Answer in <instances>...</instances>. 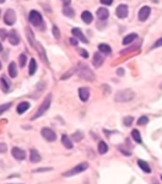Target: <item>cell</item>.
<instances>
[{
  "mask_svg": "<svg viewBox=\"0 0 162 184\" xmlns=\"http://www.w3.org/2000/svg\"><path fill=\"white\" fill-rule=\"evenodd\" d=\"M27 35H28V39H29V42H30V43L32 46H34V45H35V43H36V42H35L34 35H33V33H32L31 29H30V28H27Z\"/></svg>",
  "mask_w": 162,
  "mask_h": 184,
  "instance_id": "cell-30",
  "label": "cell"
},
{
  "mask_svg": "<svg viewBox=\"0 0 162 184\" xmlns=\"http://www.w3.org/2000/svg\"><path fill=\"white\" fill-rule=\"evenodd\" d=\"M63 13H64L66 16H68V17H73V16L75 15V12H74V10H73L72 8L68 7V6L64 8V10H63Z\"/></svg>",
  "mask_w": 162,
  "mask_h": 184,
  "instance_id": "cell-29",
  "label": "cell"
},
{
  "mask_svg": "<svg viewBox=\"0 0 162 184\" xmlns=\"http://www.w3.org/2000/svg\"><path fill=\"white\" fill-rule=\"evenodd\" d=\"M11 106H12V103H8V104H5V105H2L1 107H0V113L2 114L5 110H9Z\"/></svg>",
  "mask_w": 162,
  "mask_h": 184,
  "instance_id": "cell-36",
  "label": "cell"
},
{
  "mask_svg": "<svg viewBox=\"0 0 162 184\" xmlns=\"http://www.w3.org/2000/svg\"><path fill=\"white\" fill-rule=\"evenodd\" d=\"M71 137H72V139H73L75 142H80V141L84 138V133H83L82 131L78 130V131H76L75 133H73Z\"/></svg>",
  "mask_w": 162,
  "mask_h": 184,
  "instance_id": "cell-31",
  "label": "cell"
},
{
  "mask_svg": "<svg viewBox=\"0 0 162 184\" xmlns=\"http://www.w3.org/2000/svg\"><path fill=\"white\" fill-rule=\"evenodd\" d=\"M50 104H51V95H48L45 98V100L43 101V103L41 104V106L39 107L38 110H37V111L35 112V114L32 116L31 120H34V119H37V118L41 117V116L48 110V108L50 107Z\"/></svg>",
  "mask_w": 162,
  "mask_h": 184,
  "instance_id": "cell-3",
  "label": "cell"
},
{
  "mask_svg": "<svg viewBox=\"0 0 162 184\" xmlns=\"http://www.w3.org/2000/svg\"><path fill=\"white\" fill-rule=\"evenodd\" d=\"M88 163L87 162H82L78 165H76L75 167H73L72 169H70L69 171H67L63 174L64 176L68 177V176H75L77 174H80L84 171H85L87 168H88Z\"/></svg>",
  "mask_w": 162,
  "mask_h": 184,
  "instance_id": "cell-4",
  "label": "cell"
},
{
  "mask_svg": "<svg viewBox=\"0 0 162 184\" xmlns=\"http://www.w3.org/2000/svg\"><path fill=\"white\" fill-rule=\"evenodd\" d=\"M133 121H134V118H133L132 116H126V117H124V119H123V123H124V125H125L126 127H130V126L132 125Z\"/></svg>",
  "mask_w": 162,
  "mask_h": 184,
  "instance_id": "cell-34",
  "label": "cell"
},
{
  "mask_svg": "<svg viewBox=\"0 0 162 184\" xmlns=\"http://www.w3.org/2000/svg\"><path fill=\"white\" fill-rule=\"evenodd\" d=\"M1 87H2V90L5 92H8L11 87L10 82L6 79L5 76H2V78H1Z\"/></svg>",
  "mask_w": 162,
  "mask_h": 184,
  "instance_id": "cell-28",
  "label": "cell"
},
{
  "mask_svg": "<svg viewBox=\"0 0 162 184\" xmlns=\"http://www.w3.org/2000/svg\"><path fill=\"white\" fill-rule=\"evenodd\" d=\"M34 46H37V47H36V49H37V51L39 52L40 57L43 59V60H44V61H46V63L48 64V60H47V59H46V52H45V50H44L43 46H42L39 43H36Z\"/></svg>",
  "mask_w": 162,
  "mask_h": 184,
  "instance_id": "cell-19",
  "label": "cell"
},
{
  "mask_svg": "<svg viewBox=\"0 0 162 184\" xmlns=\"http://www.w3.org/2000/svg\"><path fill=\"white\" fill-rule=\"evenodd\" d=\"M161 179H162V175H161Z\"/></svg>",
  "mask_w": 162,
  "mask_h": 184,
  "instance_id": "cell-49",
  "label": "cell"
},
{
  "mask_svg": "<svg viewBox=\"0 0 162 184\" xmlns=\"http://www.w3.org/2000/svg\"><path fill=\"white\" fill-rule=\"evenodd\" d=\"M100 2L103 5H106V6H110L112 3H113V0H100Z\"/></svg>",
  "mask_w": 162,
  "mask_h": 184,
  "instance_id": "cell-40",
  "label": "cell"
},
{
  "mask_svg": "<svg viewBox=\"0 0 162 184\" xmlns=\"http://www.w3.org/2000/svg\"><path fill=\"white\" fill-rule=\"evenodd\" d=\"M29 20H30V22L31 23V25H33L34 27L40 26V25H42V23H43L42 15H41L38 12H36V11H31V12L30 13Z\"/></svg>",
  "mask_w": 162,
  "mask_h": 184,
  "instance_id": "cell-5",
  "label": "cell"
},
{
  "mask_svg": "<svg viewBox=\"0 0 162 184\" xmlns=\"http://www.w3.org/2000/svg\"><path fill=\"white\" fill-rule=\"evenodd\" d=\"M98 151H99V153L101 154V155L105 154V153L108 151V146H107V144L104 143L103 141L100 142L99 145H98Z\"/></svg>",
  "mask_w": 162,
  "mask_h": 184,
  "instance_id": "cell-25",
  "label": "cell"
},
{
  "mask_svg": "<svg viewBox=\"0 0 162 184\" xmlns=\"http://www.w3.org/2000/svg\"><path fill=\"white\" fill-rule=\"evenodd\" d=\"M62 144H63V146H64L66 148H68V149L73 148V144H72L71 140L68 138V136H67V135H63V136H62Z\"/></svg>",
  "mask_w": 162,
  "mask_h": 184,
  "instance_id": "cell-22",
  "label": "cell"
},
{
  "mask_svg": "<svg viewBox=\"0 0 162 184\" xmlns=\"http://www.w3.org/2000/svg\"><path fill=\"white\" fill-rule=\"evenodd\" d=\"M12 155L17 161H23L26 158V152L23 149L19 148V147H13Z\"/></svg>",
  "mask_w": 162,
  "mask_h": 184,
  "instance_id": "cell-9",
  "label": "cell"
},
{
  "mask_svg": "<svg viewBox=\"0 0 162 184\" xmlns=\"http://www.w3.org/2000/svg\"><path fill=\"white\" fill-rule=\"evenodd\" d=\"M99 50L101 52V53H103V54H106V55H108V54H110L111 53V47L108 45V44H106V43H100V45H99Z\"/></svg>",
  "mask_w": 162,
  "mask_h": 184,
  "instance_id": "cell-26",
  "label": "cell"
},
{
  "mask_svg": "<svg viewBox=\"0 0 162 184\" xmlns=\"http://www.w3.org/2000/svg\"><path fill=\"white\" fill-rule=\"evenodd\" d=\"M52 33H53V36L55 37V39H59L60 38V30H59V28L56 26H53Z\"/></svg>",
  "mask_w": 162,
  "mask_h": 184,
  "instance_id": "cell-35",
  "label": "cell"
},
{
  "mask_svg": "<svg viewBox=\"0 0 162 184\" xmlns=\"http://www.w3.org/2000/svg\"><path fill=\"white\" fill-rule=\"evenodd\" d=\"M77 70H78V75L80 78H82L87 81H94L95 80V75L87 65L80 64V66L77 68Z\"/></svg>",
  "mask_w": 162,
  "mask_h": 184,
  "instance_id": "cell-2",
  "label": "cell"
},
{
  "mask_svg": "<svg viewBox=\"0 0 162 184\" xmlns=\"http://www.w3.org/2000/svg\"><path fill=\"white\" fill-rule=\"evenodd\" d=\"M149 122V119L147 116H141L138 120V126H144Z\"/></svg>",
  "mask_w": 162,
  "mask_h": 184,
  "instance_id": "cell-33",
  "label": "cell"
},
{
  "mask_svg": "<svg viewBox=\"0 0 162 184\" xmlns=\"http://www.w3.org/2000/svg\"><path fill=\"white\" fill-rule=\"evenodd\" d=\"M74 70H75V68H73V69L69 70V72H67L65 75H63V77L61 78V79H67L68 78L71 77V76L73 75V73H74Z\"/></svg>",
  "mask_w": 162,
  "mask_h": 184,
  "instance_id": "cell-37",
  "label": "cell"
},
{
  "mask_svg": "<svg viewBox=\"0 0 162 184\" xmlns=\"http://www.w3.org/2000/svg\"><path fill=\"white\" fill-rule=\"evenodd\" d=\"M15 21H16V14L14 11L13 9L7 10V12L4 14V22L9 26H13L15 23Z\"/></svg>",
  "mask_w": 162,
  "mask_h": 184,
  "instance_id": "cell-7",
  "label": "cell"
},
{
  "mask_svg": "<svg viewBox=\"0 0 162 184\" xmlns=\"http://www.w3.org/2000/svg\"><path fill=\"white\" fill-rule=\"evenodd\" d=\"M135 97V93L130 90V89H124L122 91H119L116 95H115V100L116 102H129L131 100H133Z\"/></svg>",
  "mask_w": 162,
  "mask_h": 184,
  "instance_id": "cell-1",
  "label": "cell"
},
{
  "mask_svg": "<svg viewBox=\"0 0 162 184\" xmlns=\"http://www.w3.org/2000/svg\"><path fill=\"white\" fill-rule=\"evenodd\" d=\"M37 70V64H36V60L34 59H30V66H29V74L30 76H33L35 74Z\"/></svg>",
  "mask_w": 162,
  "mask_h": 184,
  "instance_id": "cell-24",
  "label": "cell"
},
{
  "mask_svg": "<svg viewBox=\"0 0 162 184\" xmlns=\"http://www.w3.org/2000/svg\"><path fill=\"white\" fill-rule=\"evenodd\" d=\"M132 137H133V139L137 143H138V144H141L142 143L141 135H140V133H139V131L138 130H132Z\"/></svg>",
  "mask_w": 162,
  "mask_h": 184,
  "instance_id": "cell-27",
  "label": "cell"
},
{
  "mask_svg": "<svg viewBox=\"0 0 162 184\" xmlns=\"http://www.w3.org/2000/svg\"><path fill=\"white\" fill-rule=\"evenodd\" d=\"M30 161L33 163H37L39 161H41V156L38 153L37 150L35 149H31L30 150Z\"/></svg>",
  "mask_w": 162,
  "mask_h": 184,
  "instance_id": "cell-16",
  "label": "cell"
},
{
  "mask_svg": "<svg viewBox=\"0 0 162 184\" xmlns=\"http://www.w3.org/2000/svg\"><path fill=\"white\" fill-rule=\"evenodd\" d=\"M79 53H80V55H81L83 58H84V59H87V58H88V52H87L86 50H84V49H80V50H79Z\"/></svg>",
  "mask_w": 162,
  "mask_h": 184,
  "instance_id": "cell-38",
  "label": "cell"
},
{
  "mask_svg": "<svg viewBox=\"0 0 162 184\" xmlns=\"http://www.w3.org/2000/svg\"><path fill=\"white\" fill-rule=\"evenodd\" d=\"M5 2V0H1V3H4Z\"/></svg>",
  "mask_w": 162,
  "mask_h": 184,
  "instance_id": "cell-47",
  "label": "cell"
},
{
  "mask_svg": "<svg viewBox=\"0 0 162 184\" xmlns=\"http://www.w3.org/2000/svg\"><path fill=\"white\" fill-rule=\"evenodd\" d=\"M97 16L100 20H106L109 16V12L105 8H99L97 11Z\"/></svg>",
  "mask_w": 162,
  "mask_h": 184,
  "instance_id": "cell-15",
  "label": "cell"
},
{
  "mask_svg": "<svg viewBox=\"0 0 162 184\" xmlns=\"http://www.w3.org/2000/svg\"><path fill=\"white\" fill-rule=\"evenodd\" d=\"M89 95H90V91H89L88 88L82 87V88L79 89V96H80L82 101H84V102L87 101L88 98H89Z\"/></svg>",
  "mask_w": 162,
  "mask_h": 184,
  "instance_id": "cell-14",
  "label": "cell"
},
{
  "mask_svg": "<svg viewBox=\"0 0 162 184\" xmlns=\"http://www.w3.org/2000/svg\"><path fill=\"white\" fill-rule=\"evenodd\" d=\"M8 70H9V75H10L11 78H13V79L16 78V76H17V67H16V64H15L14 61H12V63L10 64Z\"/></svg>",
  "mask_w": 162,
  "mask_h": 184,
  "instance_id": "cell-18",
  "label": "cell"
},
{
  "mask_svg": "<svg viewBox=\"0 0 162 184\" xmlns=\"http://www.w3.org/2000/svg\"><path fill=\"white\" fill-rule=\"evenodd\" d=\"M7 150V146L5 144H1L0 145V153H5Z\"/></svg>",
  "mask_w": 162,
  "mask_h": 184,
  "instance_id": "cell-43",
  "label": "cell"
},
{
  "mask_svg": "<svg viewBox=\"0 0 162 184\" xmlns=\"http://www.w3.org/2000/svg\"><path fill=\"white\" fill-rule=\"evenodd\" d=\"M26 63H27V56L25 54H21L20 57H19V64H20V67L23 68L26 65Z\"/></svg>",
  "mask_w": 162,
  "mask_h": 184,
  "instance_id": "cell-32",
  "label": "cell"
},
{
  "mask_svg": "<svg viewBox=\"0 0 162 184\" xmlns=\"http://www.w3.org/2000/svg\"><path fill=\"white\" fill-rule=\"evenodd\" d=\"M138 166H139V168L143 171V172H145V173H151V168H150V166H149V164L145 161H142V160H138Z\"/></svg>",
  "mask_w": 162,
  "mask_h": 184,
  "instance_id": "cell-20",
  "label": "cell"
},
{
  "mask_svg": "<svg viewBox=\"0 0 162 184\" xmlns=\"http://www.w3.org/2000/svg\"><path fill=\"white\" fill-rule=\"evenodd\" d=\"M71 32H72L73 36H74L76 39L80 40L81 42H83V43H88L87 39L85 38V36L84 35V33L82 32V30H81L80 28H72Z\"/></svg>",
  "mask_w": 162,
  "mask_h": 184,
  "instance_id": "cell-11",
  "label": "cell"
},
{
  "mask_svg": "<svg viewBox=\"0 0 162 184\" xmlns=\"http://www.w3.org/2000/svg\"><path fill=\"white\" fill-rule=\"evenodd\" d=\"M82 20L85 23V24H90L93 21V16L91 14V13L85 11L82 13Z\"/></svg>",
  "mask_w": 162,
  "mask_h": 184,
  "instance_id": "cell-23",
  "label": "cell"
},
{
  "mask_svg": "<svg viewBox=\"0 0 162 184\" xmlns=\"http://www.w3.org/2000/svg\"><path fill=\"white\" fill-rule=\"evenodd\" d=\"M30 107V103L29 102H26V101H24V102H21L18 106H17V113L18 114H23L24 112H26L28 110H29V108Z\"/></svg>",
  "mask_w": 162,
  "mask_h": 184,
  "instance_id": "cell-17",
  "label": "cell"
},
{
  "mask_svg": "<svg viewBox=\"0 0 162 184\" xmlns=\"http://www.w3.org/2000/svg\"><path fill=\"white\" fill-rule=\"evenodd\" d=\"M150 13H151V8H150V7H148V6H144V7H142V8L139 10V12H138V16L139 21H141V22L146 21V20L148 19V17H149Z\"/></svg>",
  "mask_w": 162,
  "mask_h": 184,
  "instance_id": "cell-8",
  "label": "cell"
},
{
  "mask_svg": "<svg viewBox=\"0 0 162 184\" xmlns=\"http://www.w3.org/2000/svg\"><path fill=\"white\" fill-rule=\"evenodd\" d=\"M137 38H138L137 33H131V34H129V35H127L126 37L123 38L122 43H123L124 45L129 44V43H131L132 42H134L135 40H137Z\"/></svg>",
  "mask_w": 162,
  "mask_h": 184,
  "instance_id": "cell-21",
  "label": "cell"
},
{
  "mask_svg": "<svg viewBox=\"0 0 162 184\" xmlns=\"http://www.w3.org/2000/svg\"><path fill=\"white\" fill-rule=\"evenodd\" d=\"M41 134L48 142H54L57 138L56 133L49 128H43L42 130H41Z\"/></svg>",
  "mask_w": 162,
  "mask_h": 184,
  "instance_id": "cell-6",
  "label": "cell"
},
{
  "mask_svg": "<svg viewBox=\"0 0 162 184\" xmlns=\"http://www.w3.org/2000/svg\"><path fill=\"white\" fill-rule=\"evenodd\" d=\"M8 38H9V42L13 44V45H17L19 43H20V38L16 32V30L13 29L11 30V32L9 33L8 35Z\"/></svg>",
  "mask_w": 162,
  "mask_h": 184,
  "instance_id": "cell-12",
  "label": "cell"
},
{
  "mask_svg": "<svg viewBox=\"0 0 162 184\" xmlns=\"http://www.w3.org/2000/svg\"><path fill=\"white\" fill-rule=\"evenodd\" d=\"M117 73H118L119 76H123V75H124V70H123L122 68H120V69H118Z\"/></svg>",
  "mask_w": 162,
  "mask_h": 184,
  "instance_id": "cell-46",
  "label": "cell"
},
{
  "mask_svg": "<svg viewBox=\"0 0 162 184\" xmlns=\"http://www.w3.org/2000/svg\"><path fill=\"white\" fill-rule=\"evenodd\" d=\"M116 14L119 18H126L127 15H128V7L127 5H124V4H122L120 6H118L117 10H116Z\"/></svg>",
  "mask_w": 162,
  "mask_h": 184,
  "instance_id": "cell-10",
  "label": "cell"
},
{
  "mask_svg": "<svg viewBox=\"0 0 162 184\" xmlns=\"http://www.w3.org/2000/svg\"><path fill=\"white\" fill-rule=\"evenodd\" d=\"M69 41H70V43H71L72 45H74V46L78 45V41H77V39H75V38H70Z\"/></svg>",
  "mask_w": 162,
  "mask_h": 184,
  "instance_id": "cell-44",
  "label": "cell"
},
{
  "mask_svg": "<svg viewBox=\"0 0 162 184\" xmlns=\"http://www.w3.org/2000/svg\"><path fill=\"white\" fill-rule=\"evenodd\" d=\"M160 46H162V38H160V39H158L155 43H154V48H156V47H160Z\"/></svg>",
  "mask_w": 162,
  "mask_h": 184,
  "instance_id": "cell-41",
  "label": "cell"
},
{
  "mask_svg": "<svg viewBox=\"0 0 162 184\" xmlns=\"http://www.w3.org/2000/svg\"><path fill=\"white\" fill-rule=\"evenodd\" d=\"M160 88L162 89V83H161V85H160Z\"/></svg>",
  "mask_w": 162,
  "mask_h": 184,
  "instance_id": "cell-48",
  "label": "cell"
},
{
  "mask_svg": "<svg viewBox=\"0 0 162 184\" xmlns=\"http://www.w3.org/2000/svg\"><path fill=\"white\" fill-rule=\"evenodd\" d=\"M103 57L100 54V53H95L94 56H93V59H92V64L94 65V67L98 68L100 66H101V64H103Z\"/></svg>",
  "mask_w": 162,
  "mask_h": 184,
  "instance_id": "cell-13",
  "label": "cell"
},
{
  "mask_svg": "<svg viewBox=\"0 0 162 184\" xmlns=\"http://www.w3.org/2000/svg\"><path fill=\"white\" fill-rule=\"evenodd\" d=\"M51 170H52V168H50V167H48V168L42 167V168H38L36 170H33V172L34 173H36V172H46V171H51Z\"/></svg>",
  "mask_w": 162,
  "mask_h": 184,
  "instance_id": "cell-39",
  "label": "cell"
},
{
  "mask_svg": "<svg viewBox=\"0 0 162 184\" xmlns=\"http://www.w3.org/2000/svg\"><path fill=\"white\" fill-rule=\"evenodd\" d=\"M62 2H63V4H64L66 7H68V6H69V5H70L71 0H62Z\"/></svg>",
  "mask_w": 162,
  "mask_h": 184,
  "instance_id": "cell-45",
  "label": "cell"
},
{
  "mask_svg": "<svg viewBox=\"0 0 162 184\" xmlns=\"http://www.w3.org/2000/svg\"><path fill=\"white\" fill-rule=\"evenodd\" d=\"M0 34H1V39H2V41H4L5 40V38H6V36H8L9 34H8V32H6V30L5 29H1L0 30Z\"/></svg>",
  "mask_w": 162,
  "mask_h": 184,
  "instance_id": "cell-42",
  "label": "cell"
}]
</instances>
